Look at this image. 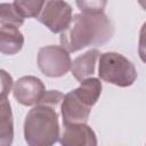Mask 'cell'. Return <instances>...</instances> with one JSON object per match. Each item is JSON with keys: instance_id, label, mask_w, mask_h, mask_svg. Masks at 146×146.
Here are the masks:
<instances>
[{"instance_id": "7a4b0ae2", "label": "cell", "mask_w": 146, "mask_h": 146, "mask_svg": "<svg viewBox=\"0 0 146 146\" xmlns=\"http://www.w3.org/2000/svg\"><path fill=\"white\" fill-rule=\"evenodd\" d=\"M57 107L39 103L25 116L24 138L27 146H54L60 138Z\"/></svg>"}, {"instance_id": "6da1fadb", "label": "cell", "mask_w": 146, "mask_h": 146, "mask_svg": "<svg viewBox=\"0 0 146 146\" xmlns=\"http://www.w3.org/2000/svg\"><path fill=\"white\" fill-rule=\"evenodd\" d=\"M114 27L105 13L75 14L70 26L60 34V46L68 52L89 46H102L113 36Z\"/></svg>"}, {"instance_id": "30bf717a", "label": "cell", "mask_w": 146, "mask_h": 146, "mask_svg": "<svg viewBox=\"0 0 146 146\" xmlns=\"http://www.w3.org/2000/svg\"><path fill=\"white\" fill-rule=\"evenodd\" d=\"M24 36L18 27L0 25V51L3 55H15L23 48Z\"/></svg>"}, {"instance_id": "9c48e42d", "label": "cell", "mask_w": 146, "mask_h": 146, "mask_svg": "<svg viewBox=\"0 0 146 146\" xmlns=\"http://www.w3.org/2000/svg\"><path fill=\"white\" fill-rule=\"evenodd\" d=\"M100 52L97 49H90L84 54L78 56L72 62L71 72L72 75L79 81L82 82L86 79H89L95 73L97 58L100 57Z\"/></svg>"}, {"instance_id": "9a60e30c", "label": "cell", "mask_w": 146, "mask_h": 146, "mask_svg": "<svg viewBox=\"0 0 146 146\" xmlns=\"http://www.w3.org/2000/svg\"><path fill=\"white\" fill-rule=\"evenodd\" d=\"M106 5H107L106 1H76V6L81 10V13H90V14L104 13Z\"/></svg>"}, {"instance_id": "52a82bcc", "label": "cell", "mask_w": 146, "mask_h": 146, "mask_svg": "<svg viewBox=\"0 0 146 146\" xmlns=\"http://www.w3.org/2000/svg\"><path fill=\"white\" fill-rule=\"evenodd\" d=\"M91 107L81 100L74 90H71L64 96V99L60 104L63 124L87 123Z\"/></svg>"}, {"instance_id": "8fae6325", "label": "cell", "mask_w": 146, "mask_h": 146, "mask_svg": "<svg viewBox=\"0 0 146 146\" xmlns=\"http://www.w3.org/2000/svg\"><path fill=\"white\" fill-rule=\"evenodd\" d=\"M14 140V121L10 104L7 99L0 103V146H11Z\"/></svg>"}, {"instance_id": "ba28073f", "label": "cell", "mask_w": 146, "mask_h": 146, "mask_svg": "<svg viewBox=\"0 0 146 146\" xmlns=\"http://www.w3.org/2000/svg\"><path fill=\"white\" fill-rule=\"evenodd\" d=\"M62 146H97L95 131L87 123L63 124L59 138Z\"/></svg>"}, {"instance_id": "5b68a950", "label": "cell", "mask_w": 146, "mask_h": 146, "mask_svg": "<svg viewBox=\"0 0 146 146\" xmlns=\"http://www.w3.org/2000/svg\"><path fill=\"white\" fill-rule=\"evenodd\" d=\"M72 7L66 1H46L43 9L36 18L52 33H63L72 22Z\"/></svg>"}, {"instance_id": "2e32d148", "label": "cell", "mask_w": 146, "mask_h": 146, "mask_svg": "<svg viewBox=\"0 0 146 146\" xmlns=\"http://www.w3.org/2000/svg\"><path fill=\"white\" fill-rule=\"evenodd\" d=\"M64 96L65 95H63L58 90H48V91H46L44 96L42 97V99L39 103H42V104H47V105L57 107L59 104H62V102L64 99Z\"/></svg>"}, {"instance_id": "3957f363", "label": "cell", "mask_w": 146, "mask_h": 146, "mask_svg": "<svg viewBox=\"0 0 146 146\" xmlns=\"http://www.w3.org/2000/svg\"><path fill=\"white\" fill-rule=\"evenodd\" d=\"M99 78L116 87L127 88L133 84L137 79L135 65L123 55L114 51L104 52L99 57Z\"/></svg>"}, {"instance_id": "ffe728a7", "label": "cell", "mask_w": 146, "mask_h": 146, "mask_svg": "<svg viewBox=\"0 0 146 146\" xmlns=\"http://www.w3.org/2000/svg\"><path fill=\"white\" fill-rule=\"evenodd\" d=\"M145 146H146V145H145Z\"/></svg>"}, {"instance_id": "8992f818", "label": "cell", "mask_w": 146, "mask_h": 146, "mask_svg": "<svg viewBox=\"0 0 146 146\" xmlns=\"http://www.w3.org/2000/svg\"><path fill=\"white\" fill-rule=\"evenodd\" d=\"M46 87L43 82L33 75L19 78L13 89L15 99L24 106H35L44 96Z\"/></svg>"}, {"instance_id": "d6986e66", "label": "cell", "mask_w": 146, "mask_h": 146, "mask_svg": "<svg viewBox=\"0 0 146 146\" xmlns=\"http://www.w3.org/2000/svg\"><path fill=\"white\" fill-rule=\"evenodd\" d=\"M139 5H140L145 10H146V1H139Z\"/></svg>"}, {"instance_id": "4fadbf2b", "label": "cell", "mask_w": 146, "mask_h": 146, "mask_svg": "<svg viewBox=\"0 0 146 146\" xmlns=\"http://www.w3.org/2000/svg\"><path fill=\"white\" fill-rule=\"evenodd\" d=\"M24 18L15 8L14 3H0V25H10L15 27L22 26Z\"/></svg>"}, {"instance_id": "e0dca14e", "label": "cell", "mask_w": 146, "mask_h": 146, "mask_svg": "<svg viewBox=\"0 0 146 146\" xmlns=\"http://www.w3.org/2000/svg\"><path fill=\"white\" fill-rule=\"evenodd\" d=\"M138 54L140 59L146 64V22L140 27L139 42H138Z\"/></svg>"}, {"instance_id": "ac0fdd59", "label": "cell", "mask_w": 146, "mask_h": 146, "mask_svg": "<svg viewBox=\"0 0 146 146\" xmlns=\"http://www.w3.org/2000/svg\"><path fill=\"white\" fill-rule=\"evenodd\" d=\"M11 86H13L11 76L5 70H1V99H7V95L9 94Z\"/></svg>"}, {"instance_id": "7c38bea8", "label": "cell", "mask_w": 146, "mask_h": 146, "mask_svg": "<svg viewBox=\"0 0 146 146\" xmlns=\"http://www.w3.org/2000/svg\"><path fill=\"white\" fill-rule=\"evenodd\" d=\"M102 82L97 78H89L80 82L79 88L74 89L78 97L88 106L92 107L99 99L102 94Z\"/></svg>"}, {"instance_id": "277c9868", "label": "cell", "mask_w": 146, "mask_h": 146, "mask_svg": "<svg viewBox=\"0 0 146 146\" xmlns=\"http://www.w3.org/2000/svg\"><path fill=\"white\" fill-rule=\"evenodd\" d=\"M38 66L42 74L49 78H60L72 67V60L62 46H46L39 49Z\"/></svg>"}, {"instance_id": "5bb4252c", "label": "cell", "mask_w": 146, "mask_h": 146, "mask_svg": "<svg viewBox=\"0 0 146 146\" xmlns=\"http://www.w3.org/2000/svg\"><path fill=\"white\" fill-rule=\"evenodd\" d=\"M17 11L21 14L23 18L26 17H35L38 18L41 14L46 1H36V0H16L13 2Z\"/></svg>"}]
</instances>
